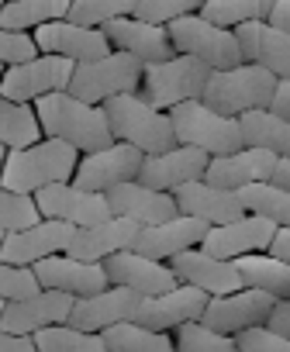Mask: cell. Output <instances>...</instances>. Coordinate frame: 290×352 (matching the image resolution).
I'll return each instance as SVG.
<instances>
[{
	"instance_id": "f6af8a7d",
	"label": "cell",
	"mask_w": 290,
	"mask_h": 352,
	"mask_svg": "<svg viewBox=\"0 0 290 352\" xmlns=\"http://www.w3.org/2000/svg\"><path fill=\"white\" fill-rule=\"evenodd\" d=\"M266 324H269L273 331H280V335H287V338H290V297H280V300L273 304V311H269Z\"/></svg>"
},
{
	"instance_id": "e0dca14e",
	"label": "cell",
	"mask_w": 290,
	"mask_h": 352,
	"mask_svg": "<svg viewBox=\"0 0 290 352\" xmlns=\"http://www.w3.org/2000/svg\"><path fill=\"white\" fill-rule=\"evenodd\" d=\"M276 228H280L276 221L245 211V214L235 218V221L211 225L208 235H204V242H201V249H208V252H214V256H221V259H238V256L269 249Z\"/></svg>"
},
{
	"instance_id": "8fae6325",
	"label": "cell",
	"mask_w": 290,
	"mask_h": 352,
	"mask_svg": "<svg viewBox=\"0 0 290 352\" xmlns=\"http://www.w3.org/2000/svg\"><path fill=\"white\" fill-rule=\"evenodd\" d=\"M76 304V294L69 290H56V287H42L21 300H8L4 314H0V328L14 331V335H35L49 324H63L69 321Z\"/></svg>"
},
{
	"instance_id": "d6a6232c",
	"label": "cell",
	"mask_w": 290,
	"mask_h": 352,
	"mask_svg": "<svg viewBox=\"0 0 290 352\" xmlns=\"http://www.w3.org/2000/svg\"><path fill=\"white\" fill-rule=\"evenodd\" d=\"M100 335L111 352H173L177 349V342L166 331L145 328L138 321H118V324L104 328Z\"/></svg>"
},
{
	"instance_id": "4dcf8cb0",
	"label": "cell",
	"mask_w": 290,
	"mask_h": 352,
	"mask_svg": "<svg viewBox=\"0 0 290 352\" xmlns=\"http://www.w3.org/2000/svg\"><path fill=\"white\" fill-rule=\"evenodd\" d=\"M235 263H238V270H242L245 287L269 290L273 297H290V259L273 256L269 249H263V252L238 256Z\"/></svg>"
},
{
	"instance_id": "6da1fadb",
	"label": "cell",
	"mask_w": 290,
	"mask_h": 352,
	"mask_svg": "<svg viewBox=\"0 0 290 352\" xmlns=\"http://www.w3.org/2000/svg\"><path fill=\"white\" fill-rule=\"evenodd\" d=\"M80 155L83 152L76 145H69L66 138L42 135L32 145L8 148L4 169H0V184L11 187V190H21V194H35L49 184L73 180L76 166H80Z\"/></svg>"
},
{
	"instance_id": "9c48e42d",
	"label": "cell",
	"mask_w": 290,
	"mask_h": 352,
	"mask_svg": "<svg viewBox=\"0 0 290 352\" xmlns=\"http://www.w3.org/2000/svg\"><path fill=\"white\" fill-rule=\"evenodd\" d=\"M73 69H76L73 59L56 56V52H38V56H32V59H25V63L4 66V76H0V94L11 97V100L35 104V100L45 97V94L66 90Z\"/></svg>"
},
{
	"instance_id": "d6986e66",
	"label": "cell",
	"mask_w": 290,
	"mask_h": 352,
	"mask_svg": "<svg viewBox=\"0 0 290 352\" xmlns=\"http://www.w3.org/2000/svg\"><path fill=\"white\" fill-rule=\"evenodd\" d=\"M35 42L42 52H56V56H66L73 63H87V59H97L104 52H111V38L104 28H90V25H76L69 18H56V21H45L38 25L35 32Z\"/></svg>"
},
{
	"instance_id": "f546056e",
	"label": "cell",
	"mask_w": 290,
	"mask_h": 352,
	"mask_svg": "<svg viewBox=\"0 0 290 352\" xmlns=\"http://www.w3.org/2000/svg\"><path fill=\"white\" fill-rule=\"evenodd\" d=\"M238 124H242L245 145H259L276 155H290V118L276 114L273 107H256V111L238 114Z\"/></svg>"
},
{
	"instance_id": "b9f144b4",
	"label": "cell",
	"mask_w": 290,
	"mask_h": 352,
	"mask_svg": "<svg viewBox=\"0 0 290 352\" xmlns=\"http://www.w3.org/2000/svg\"><path fill=\"white\" fill-rule=\"evenodd\" d=\"M201 4H204V0H138L131 14L142 18V21L170 25V21H177V18H183V14L201 11Z\"/></svg>"
},
{
	"instance_id": "603a6c76",
	"label": "cell",
	"mask_w": 290,
	"mask_h": 352,
	"mask_svg": "<svg viewBox=\"0 0 290 352\" xmlns=\"http://www.w3.org/2000/svg\"><path fill=\"white\" fill-rule=\"evenodd\" d=\"M35 276L42 287H56V290H69L76 297L83 294H97L104 287H111V276L104 270V263L97 259H80L73 252H56L35 263Z\"/></svg>"
},
{
	"instance_id": "7a4b0ae2",
	"label": "cell",
	"mask_w": 290,
	"mask_h": 352,
	"mask_svg": "<svg viewBox=\"0 0 290 352\" xmlns=\"http://www.w3.org/2000/svg\"><path fill=\"white\" fill-rule=\"evenodd\" d=\"M35 111H38L45 135L66 138L80 152H93V148H104V145L114 142L104 104H90V100H83L69 90H56V94L38 97Z\"/></svg>"
},
{
	"instance_id": "83f0119b",
	"label": "cell",
	"mask_w": 290,
	"mask_h": 352,
	"mask_svg": "<svg viewBox=\"0 0 290 352\" xmlns=\"http://www.w3.org/2000/svg\"><path fill=\"white\" fill-rule=\"evenodd\" d=\"M238 42H242V56L249 63L266 66L276 76H290V32L273 25L269 18L263 21H245L235 28Z\"/></svg>"
},
{
	"instance_id": "f5cc1de1",
	"label": "cell",
	"mask_w": 290,
	"mask_h": 352,
	"mask_svg": "<svg viewBox=\"0 0 290 352\" xmlns=\"http://www.w3.org/2000/svg\"><path fill=\"white\" fill-rule=\"evenodd\" d=\"M4 304H8V300H0V314H4Z\"/></svg>"
},
{
	"instance_id": "cb8c5ba5",
	"label": "cell",
	"mask_w": 290,
	"mask_h": 352,
	"mask_svg": "<svg viewBox=\"0 0 290 352\" xmlns=\"http://www.w3.org/2000/svg\"><path fill=\"white\" fill-rule=\"evenodd\" d=\"M107 204H111V214L131 218L138 225H156V221H166V218L180 214V204H177L173 190H159V187H149L142 180H124V184L111 187Z\"/></svg>"
},
{
	"instance_id": "8992f818",
	"label": "cell",
	"mask_w": 290,
	"mask_h": 352,
	"mask_svg": "<svg viewBox=\"0 0 290 352\" xmlns=\"http://www.w3.org/2000/svg\"><path fill=\"white\" fill-rule=\"evenodd\" d=\"M142 73H145V63L135 59L131 52L124 49H111L97 59H87V63H76L73 76H69V94L90 100V104H104L107 97L114 94H131L142 87Z\"/></svg>"
},
{
	"instance_id": "2e32d148",
	"label": "cell",
	"mask_w": 290,
	"mask_h": 352,
	"mask_svg": "<svg viewBox=\"0 0 290 352\" xmlns=\"http://www.w3.org/2000/svg\"><path fill=\"white\" fill-rule=\"evenodd\" d=\"M211 155L197 145H170L163 152H149L142 159V169H138V180L149 184V187H159V190H177L190 180H201L204 169H208Z\"/></svg>"
},
{
	"instance_id": "5bb4252c",
	"label": "cell",
	"mask_w": 290,
	"mask_h": 352,
	"mask_svg": "<svg viewBox=\"0 0 290 352\" xmlns=\"http://www.w3.org/2000/svg\"><path fill=\"white\" fill-rule=\"evenodd\" d=\"M211 294L194 287V283H177L163 294H149V297H142L138 311L131 321L145 324V328H156V331H173L180 328L183 321H197L208 307Z\"/></svg>"
},
{
	"instance_id": "ab89813d",
	"label": "cell",
	"mask_w": 290,
	"mask_h": 352,
	"mask_svg": "<svg viewBox=\"0 0 290 352\" xmlns=\"http://www.w3.org/2000/svg\"><path fill=\"white\" fill-rule=\"evenodd\" d=\"M138 0H73L69 4V21L76 25H90V28H100L104 21L111 18H124L135 11Z\"/></svg>"
},
{
	"instance_id": "7c38bea8",
	"label": "cell",
	"mask_w": 290,
	"mask_h": 352,
	"mask_svg": "<svg viewBox=\"0 0 290 352\" xmlns=\"http://www.w3.org/2000/svg\"><path fill=\"white\" fill-rule=\"evenodd\" d=\"M280 297H273L269 290H259V287H238L232 294H218L208 300L201 321L211 324L214 331L221 335H238L242 328H252V324H263L273 311Z\"/></svg>"
},
{
	"instance_id": "4316f807",
	"label": "cell",
	"mask_w": 290,
	"mask_h": 352,
	"mask_svg": "<svg viewBox=\"0 0 290 352\" xmlns=\"http://www.w3.org/2000/svg\"><path fill=\"white\" fill-rule=\"evenodd\" d=\"M173 197H177V204H180L183 214L204 218L208 225H225V221H235V218L245 214V204H242L238 190L208 184L204 176H201V180H190V184L177 187Z\"/></svg>"
},
{
	"instance_id": "44dd1931",
	"label": "cell",
	"mask_w": 290,
	"mask_h": 352,
	"mask_svg": "<svg viewBox=\"0 0 290 352\" xmlns=\"http://www.w3.org/2000/svg\"><path fill=\"white\" fill-rule=\"evenodd\" d=\"M104 270L111 276V283H121V287H131L138 290L142 297H149V294H163L170 287H177V273L166 259H153V256H145L138 252L135 245L131 249H121L114 256L104 259Z\"/></svg>"
},
{
	"instance_id": "3957f363",
	"label": "cell",
	"mask_w": 290,
	"mask_h": 352,
	"mask_svg": "<svg viewBox=\"0 0 290 352\" xmlns=\"http://www.w3.org/2000/svg\"><path fill=\"white\" fill-rule=\"evenodd\" d=\"M104 111H107V121H111L114 138L138 145L145 155L177 145V128H173L170 111L156 107L153 100H145L138 90L107 97L104 100Z\"/></svg>"
},
{
	"instance_id": "836d02e7",
	"label": "cell",
	"mask_w": 290,
	"mask_h": 352,
	"mask_svg": "<svg viewBox=\"0 0 290 352\" xmlns=\"http://www.w3.org/2000/svg\"><path fill=\"white\" fill-rule=\"evenodd\" d=\"M73 0H4L0 8V25L14 32H35L45 21L66 18Z\"/></svg>"
},
{
	"instance_id": "9f6ffc18",
	"label": "cell",
	"mask_w": 290,
	"mask_h": 352,
	"mask_svg": "<svg viewBox=\"0 0 290 352\" xmlns=\"http://www.w3.org/2000/svg\"><path fill=\"white\" fill-rule=\"evenodd\" d=\"M0 8H4V0H0Z\"/></svg>"
},
{
	"instance_id": "ee69618b",
	"label": "cell",
	"mask_w": 290,
	"mask_h": 352,
	"mask_svg": "<svg viewBox=\"0 0 290 352\" xmlns=\"http://www.w3.org/2000/svg\"><path fill=\"white\" fill-rule=\"evenodd\" d=\"M38 42L32 32H14V28H4L0 25V66H14V63H25L32 56H38Z\"/></svg>"
},
{
	"instance_id": "bcb514c9",
	"label": "cell",
	"mask_w": 290,
	"mask_h": 352,
	"mask_svg": "<svg viewBox=\"0 0 290 352\" xmlns=\"http://www.w3.org/2000/svg\"><path fill=\"white\" fill-rule=\"evenodd\" d=\"M0 352H38L35 335H14V331L0 328Z\"/></svg>"
},
{
	"instance_id": "277c9868",
	"label": "cell",
	"mask_w": 290,
	"mask_h": 352,
	"mask_svg": "<svg viewBox=\"0 0 290 352\" xmlns=\"http://www.w3.org/2000/svg\"><path fill=\"white\" fill-rule=\"evenodd\" d=\"M276 73H269L266 66L259 63H238V66H228V69H211L208 76V87H204V97L214 111H225V114H245V111H256V107H269L273 104V94H276Z\"/></svg>"
},
{
	"instance_id": "d590c367",
	"label": "cell",
	"mask_w": 290,
	"mask_h": 352,
	"mask_svg": "<svg viewBox=\"0 0 290 352\" xmlns=\"http://www.w3.org/2000/svg\"><path fill=\"white\" fill-rule=\"evenodd\" d=\"M35 349L38 352H104V335L100 331H83L69 321L63 324H49L42 331H35Z\"/></svg>"
},
{
	"instance_id": "7bdbcfd3",
	"label": "cell",
	"mask_w": 290,
	"mask_h": 352,
	"mask_svg": "<svg viewBox=\"0 0 290 352\" xmlns=\"http://www.w3.org/2000/svg\"><path fill=\"white\" fill-rule=\"evenodd\" d=\"M287 349H290V338L273 331L266 321L252 324V328H242L235 335V352H287Z\"/></svg>"
},
{
	"instance_id": "9a60e30c",
	"label": "cell",
	"mask_w": 290,
	"mask_h": 352,
	"mask_svg": "<svg viewBox=\"0 0 290 352\" xmlns=\"http://www.w3.org/2000/svg\"><path fill=\"white\" fill-rule=\"evenodd\" d=\"M76 235V225L59 221V218H42L28 228L18 232H4V242H0V259L18 263V266H35L45 256L66 252L69 242Z\"/></svg>"
},
{
	"instance_id": "d4e9b609",
	"label": "cell",
	"mask_w": 290,
	"mask_h": 352,
	"mask_svg": "<svg viewBox=\"0 0 290 352\" xmlns=\"http://www.w3.org/2000/svg\"><path fill=\"white\" fill-rule=\"evenodd\" d=\"M208 221L204 218H194V214H173L166 221H156V225H142L138 239H135V249L145 252V256H153V259H173L177 252L183 249H194L204 242L208 235Z\"/></svg>"
},
{
	"instance_id": "8d00e7d4",
	"label": "cell",
	"mask_w": 290,
	"mask_h": 352,
	"mask_svg": "<svg viewBox=\"0 0 290 352\" xmlns=\"http://www.w3.org/2000/svg\"><path fill=\"white\" fill-rule=\"evenodd\" d=\"M276 0H204L201 14L221 28H238L245 21H263L269 18Z\"/></svg>"
},
{
	"instance_id": "11a10c76",
	"label": "cell",
	"mask_w": 290,
	"mask_h": 352,
	"mask_svg": "<svg viewBox=\"0 0 290 352\" xmlns=\"http://www.w3.org/2000/svg\"><path fill=\"white\" fill-rule=\"evenodd\" d=\"M0 242H4V232H0Z\"/></svg>"
},
{
	"instance_id": "f1b7e54d",
	"label": "cell",
	"mask_w": 290,
	"mask_h": 352,
	"mask_svg": "<svg viewBox=\"0 0 290 352\" xmlns=\"http://www.w3.org/2000/svg\"><path fill=\"white\" fill-rule=\"evenodd\" d=\"M138 232H142L138 221L121 218V214H111V218H104V221H97V225L76 228V235H73V242H69L66 252H73V256H80V259H97V263H104L107 256H114V252H121V249H131L135 239H138Z\"/></svg>"
},
{
	"instance_id": "681fc988",
	"label": "cell",
	"mask_w": 290,
	"mask_h": 352,
	"mask_svg": "<svg viewBox=\"0 0 290 352\" xmlns=\"http://www.w3.org/2000/svg\"><path fill=\"white\" fill-rule=\"evenodd\" d=\"M269 21L290 32V0H276V4H273V11H269Z\"/></svg>"
},
{
	"instance_id": "5b68a950",
	"label": "cell",
	"mask_w": 290,
	"mask_h": 352,
	"mask_svg": "<svg viewBox=\"0 0 290 352\" xmlns=\"http://www.w3.org/2000/svg\"><path fill=\"white\" fill-rule=\"evenodd\" d=\"M173 128H177V142L183 145H197L208 155H221V152H235L245 145L242 138V124L235 114L214 111L208 100H180L170 107Z\"/></svg>"
},
{
	"instance_id": "f35d334b",
	"label": "cell",
	"mask_w": 290,
	"mask_h": 352,
	"mask_svg": "<svg viewBox=\"0 0 290 352\" xmlns=\"http://www.w3.org/2000/svg\"><path fill=\"white\" fill-rule=\"evenodd\" d=\"M35 221H42L35 194H21V190H11L0 184V232H18Z\"/></svg>"
},
{
	"instance_id": "db71d44e",
	"label": "cell",
	"mask_w": 290,
	"mask_h": 352,
	"mask_svg": "<svg viewBox=\"0 0 290 352\" xmlns=\"http://www.w3.org/2000/svg\"><path fill=\"white\" fill-rule=\"evenodd\" d=\"M0 76H4V66H0Z\"/></svg>"
},
{
	"instance_id": "74e56055",
	"label": "cell",
	"mask_w": 290,
	"mask_h": 352,
	"mask_svg": "<svg viewBox=\"0 0 290 352\" xmlns=\"http://www.w3.org/2000/svg\"><path fill=\"white\" fill-rule=\"evenodd\" d=\"M177 331V349L180 352H235V338L232 335H221L214 331L211 324H204L201 318L197 321H183Z\"/></svg>"
},
{
	"instance_id": "484cf974",
	"label": "cell",
	"mask_w": 290,
	"mask_h": 352,
	"mask_svg": "<svg viewBox=\"0 0 290 352\" xmlns=\"http://www.w3.org/2000/svg\"><path fill=\"white\" fill-rule=\"evenodd\" d=\"M276 152L269 148H259V145H242L235 152H221V155H211L208 169H204V180L208 184H218V187H245V184H256V180H269L273 169H276Z\"/></svg>"
},
{
	"instance_id": "ffe728a7",
	"label": "cell",
	"mask_w": 290,
	"mask_h": 352,
	"mask_svg": "<svg viewBox=\"0 0 290 352\" xmlns=\"http://www.w3.org/2000/svg\"><path fill=\"white\" fill-rule=\"evenodd\" d=\"M111 38L114 49H124L131 52L135 59H142L145 66L149 63H163L170 56H177V45L170 38V28L166 25H156V21H142L135 14H124V18H111L100 25Z\"/></svg>"
},
{
	"instance_id": "7dc6e473",
	"label": "cell",
	"mask_w": 290,
	"mask_h": 352,
	"mask_svg": "<svg viewBox=\"0 0 290 352\" xmlns=\"http://www.w3.org/2000/svg\"><path fill=\"white\" fill-rule=\"evenodd\" d=\"M276 114L290 118V76H280L276 80V94H273V104H269Z\"/></svg>"
},
{
	"instance_id": "60d3db41",
	"label": "cell",
	"mask_w": 290,
	"mask_h": 352,
	"mask_svg": "<svg viewBox=\"0 0 290 352\" xmlns=\"http://www.w3.org/2000/svg\"><path fill=\"white\" fill-rule=\"evenodd\" d=\"M35 290H42L35 266H18V263L0 259V300H21Z\"/></svg>"
},
{
	"instance_id": "f907efd6",
	"label": "cell",
	"mask_w": 290,
	"mask_h": 352,
	"mask_svg": "<svg viewBox=\"0 0 290 352\" xmlns=\"http://www.w3.org/2000/svg\"><path fill=\"white\" fill-rule=\"evenodd\" d=\"M269 180L280 184V187H290V155H280V159H276V169H273Z\"/></svg>"
},
{
	"instance_id": "4fadbf2b",
	"label": "cell",
	"mask_w": 290,
	"mask_h": 352,
	"mask_svg": "<svg viewBox=\"0 0 290 352\" xmlns=\"http://www.w3.org/2000/svg\"><path fill=\"white\" fill-rule=\"evenodd\" d=\"M35 201H38L42 218H59V221H69L76 228L97 225V221L111 218L107 194L76 187L73 180H59V184H49V187L35 190Z\"/></svg>"
},
{
	"instance_id": "ba28073f",
	"label": "cell",
	"mask_w": 290,
	"mask_h": 352,
	"mask_svg": "<svg viewBox=\"0 0 290 352\" xmlns=\"http://www.w3.org/2000/svg\"><path fill=\"white\" fill-rule=\"evenodd\" d=\"M166 28H170V38H173L177 52L197 56V59L208 63L211 69H228V66L245 63L242 42H238L235 28H221V25L208 21L201 11L183 14V18L170 21Z\"/></svg>"
},
{
	"instance_id": "c3c4849f",
	"label": "cell",
	"mask_w": 290,
	"mask_h": 352,
	"mask_svg": "<svg viewBox=\"0 0 290 352\" xmlns=\"http://www.w3.org/2000/svg\"><path fill=\"white\" fill-rule=\"evenodd\" d=\"M269 252L290 259V225H280V228H276V235H273V242H269Z\"/></svg>"
},
{
	"instance_id": "816d5d0a",
	"label": "cell",
	"mask_w": 290,
	"mask_h": 352,
	"mask_svg": "<svg viewBox=\"0 0 290 352\" xmlns=\"http://www.w3.org/2000/svg\"><path fill=\"white\" fill-rule=\"evenodd\" d=\"M4 159H8V145H0V169H4Z\"/></svg>"
},
{
	"instance_id": "1f68e13d",
	"label": "cell",
	"mask_w": 290,
	"mask_h": 352,
	"mask_svg": "<svg viewBox=\"0 0 290 352\" xmlns=\"http://www.w3.org/2000/svg\"><path fill=\"white\" fill-rule=\"evenodd\" d=\"M45 131H42V121H38V111L25 100H11L0 94V145L8 148H21V145H32L38 142Z\"/></svg>"
},
{
	"instance_id": "52a82bcc",
	"label": "cell",
	"mask_w": 290,
	"mask_h": 352,
	"mask_svg": "<svg viewBox=\"0 0 290 352\" xmlns=\"http://www.w3.org/2000/svg\"><path fill=\"white\" fill-rule=\"evenodd\" d=\"M208 76H211V66L201 63L197 56H187V52H177L163 63H149L142 73V87L138 94L145 100H153L156 107L170 111L173 104L180 100H197L204 97V87H208Z\"/></svg>"
},
{
	"instance_id": "30bf717a",
	"label": "cell",
	"mask_w": 290,
	"mask_h": 352,
	"mask_svg": "<svg viewBox=\"0 0 290 352\" xmlns=\"http://www.w3.org/2000/svg\"><path fill=\"white\" fill-rule=\"evenodd\" d=\"M142 159H145V152H142L138 145L114 138L111 145L80 155V166H76L73 184H76V187H87V190L107 194L111 187H118V184H124V180H138Z\"/></svg>"
},
{
	"instance_id": "7402d4cb",
	"label": "cell",
	"mask_w": 290,
	"mask_h": 352,
	"mask_svg": "<svg viewBox=\"0 0 290 352\" xmlns=\"http://www.w3.org/2000/svg\"><path fill=\"white\" fill-rule=\"evenodd\" d=\"M142 304V294L131 290V287H121V283H111L97 294H83L76 297L73 304V314H69V324L83 328V331H104L118 321H131L135 311Z\"/></svg>"
},
{
	"instance_id": "e575fe53",
	"label": "cell",
	"mask_w": 290,
	"mask_h": 352,
	"mask_svg": "<svg viewBox=\"0 0 290 352\" xmlns=\"http://www.w3.org/2000/svg\"><path fill=\"white\" fill-rule=\"evenodd\" d=\"M238 197L245 211L263 214L276 225H290V187H280L273 180H256V184L238 187Z\"/></svg>"
},
{
	"instance_id": "ac0fdd59",
	"label": "cell",
	"mask_w": 290,
	"mask_h": 352,
	"mask_svg": "<svg viewBox=\"0 0 290 352\" xmlns=\"http://www.w3.org/2000/svg\"><path fill=\"white\" fill-rule=\"evenodd\" d=\"M170 266H173V273H177L180 283H194V287L208 290L211 297L232 294V290L245 287L242 270H238L235 259H221V256H214V252H208V249H201V245L177 252V256L170 259Z\"/></svg>"
}]
</instances>
